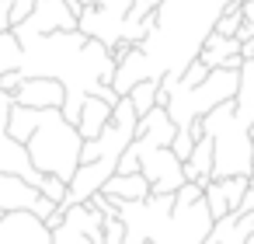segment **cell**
<instances>
[{"label":"cell","mask_w":254,"mask_h":244,"mask_svg":"<svg viewBox=\"0 0 254 244\" xmlns=\"http://www.w3.org/2000/svg\"><path fill=\"white\" fill-rule=\"evenodd\" d=\"M223 4L226 0H160L146 39L139 46H129L115 60L112 91L126 98L139 81L181 77L185 67L198 60V49L212 35Z\"/></svg>","instance_id":"1"},{"label":"cell","mask_w":254,"mask_h":244,"mask_svg":"<svg viewBox=\"0 0 254 244\" xmlns=\"http://www.w3.org/2000/svg\"><path fill=\"white\" fill-rule=\"evenodd\" d=\"M195 140L209 136L212 140V178H251L254 167V143H251V126L237 119L233 101L212 108L191 126Z\"/></svg>","instance_id":"2"},{"label":"cell","mask_w":254,"mask_h":244,"mask_svg":"<svg viewBox=\"0 0 254 244\" xmlns=\"http://www.w3.org/2000/svg\"><path fill=\"white\" fill-rule=\"evenodd\" d=\"M80 147H84V136L77 133L73 122L63 119L60 108H39L35 129H32V136L25 143L28 161H32L35 171L70 181L73 171L80 167Z\"/></svg>","instance_id":"3"},{"label":"cell","mask_w":254,"mask_h":244,"mask_svg":"<svg viewBox=\"0 0 254 244\" xmlns=\"http://www.w3.org/2000/svg\"><path fill=\"white\" fill-rule=\"evenodd\" d=\"M129 150L139 157V174L150 181V195H174L185 185V161H178L171 147H146L132 140Z\"/></svg>","instance_id":"4"},{"label":"cell","mask_w":254,"mask_h":244,"mask_svg":"<svg viewBox=\"0 0 254 244\" xmlns=\"http://www.w3.org/2000/svg\"><path fill=\"white\" fill-rule=\"evenodd\" d=\"M212 213L205 206V199L191 202V206H174L164 223L157 227V234L150 237V244H202L212 230Z\"/></svg>","instance_id":"5"},{"label":"cell","mask_w":254,"mask_h":244,"mask_svg":"<svg viewBox=\"0 0 254 244\" xmlns=\"http://www.w3.org/2000/svg\"><path fill=\"white\" fill-rule=\"evenodd\" d=\"M129 11H132V0H94L91 7H84L77 14V32L115 49L122 42V28H126Z\"/></svg>","instance_id":"6"},{"label":"cell","mask_w":254,"mask_h":244,"mask_svg":"<svg viewBox=\"0 0 254 244\" xmlns=\"http://www.w3.org/2000/svg\"><path fill=\"white\" fill-rule=\"evenodd\" d=\"M77 28V14L70 11L66 0H35L32 14L11 28L14 35H49V32H73Z\"/></svg>","instance_id":"7"},{"label":"cell","mask_w":254,"mask_h":244,"mask_svg":"<svg viewBox=\"0 0 254 244\" xmlns=\"http://www.w3.org/2000/svg\"><path fill=\"white\" fill-rule=\"evenodd\" d=\"M0 244H53V230L32 209L0 213Z\"/></svg>","instance_id":"8"},{"label":"cell","mask_w":254,"mask_h":244,"mask_svg":"<svg viewBox=\"0 0 254 244\" xmlns=\"http://www.w3.org/2000/svg\"><path fill=\"white\" fill-rule=\"evenodd\" d=\"M11 101H14V105H25V108H63L66 91H63V84L53 81V77H25V81L11 91Z\"/></svg>","instance_id":"9"},{"label":"cell","mask_w":254,"mask_h":244,"mask_svg":"<svg viewBox=\"0 0 254 244\" xmlns=\"http://www.w3.org/2000/svg\"><path fill=\"white\" fill-rule=\"evenodd\" d=\"M198 60L209 67V70H240L244 56H240V42L233 35H219L212 32L205 39V46L198 49Z\"/></svg>","instance_id":"10"},{"label":"cell","mask_w":254,"mask_h":244,"mask_svg":"<svg viewBox=\"0 0 254 244\" xmlns=\"http://www.w3.org/2000/svg\"><path fill=\"white\" fill-rule=\"evenodd\" d=\"M174 133H178V126H174L171 115L157 105V108H150L146 115H139L136 136H132V140H139V143H146V147H171Z\"/></svg>","instance_id":"11"},{"label":"cell","mask_w":254,"mask_h":244,"mask_svg":"<svg viewBox=\"0 0 254 244\" xmlns=\"http://www.w3.org/2000/svg\"><path fill=\"white\" fill-rule=\"evenodd\" d=\"M39 199V192L18 178V174H4L0 171V213H14V209H32Z\"/></svg>","instance_id":"12"},{"label":"cell","mask_w":254,"mask_h":244,"mask_svg":"<svg viewBox=\"0 0 254 244\" xmlns=\"http://www.w3.org/2000/svg\"><path fill=\"white\" fill-rule=\"evenodd\" d=\"M112 108L115 105H108V101H101V98H87L84 105H80V115H77V133L84 136V140H98L101 133H105V126L112 122Z\"/></svg>","instance_id":"13"},{"label":"cell","mask_w":254,"mask_h":244,"mask_svg":"<svg viewBox=\"0 0 254 244\" xmlns=\"http://www.w3.org/2000/svg\"><path fill=\"white\" fill-rule=\"evenodd\" d=\"M101 195H108L115 206L119 202H139L150 195V181L136 171V174H112L105 185H101Z\"/></svg>","instance_id":"14"},{"label":"cell","mask_w":254,"mask_h":244,"mask_svg":"<svg viewBox=\"0 0 254 244\" xmlns=\"http://www.w3.org/2000/svg\"><path fill=\"white\" fill-rule=\"evenodd\" d=\"M233 112L240 122L254 126V56L240 63L237 70V94H233Z\"/></svg>","instance_id":"15"},{"label":"cell","mask_w":254,"mask_h":244,"mask_svg":"<svg viewBox=\"0 0 254 244\" xmlns=\"http://www.w3.org/2000/svg\"><path fill=\"white\" fill-rule=\"evenodd\" d=\"M185 181H198V185L212 181V140L209 136L195 140V150L185 161Z\"/></svg>","instance_id":"16"},{"label":"cell","mask_w":254,"mask_h":244,"mask_svg":"<svg viewBox=\"0 0 254 244\" xmlns=\"http://www.w3.org/2000/svg\"><path fill=\"white\" fill-rule=\"evenodd\" d=\"M157 94H160V81H139L126 98H129L136 115H146L150 108H157Z\"/></svg>","instance_id":"17"},{"label":"cell","mask_w":254,"mask_h":244,"mask_svg":"<svg viewBox=\"0 0 254 244\" xmlns=\"http://www.w3.org/2000/svg\"><path fill=\"white\" fill-rule=\"evenodd\" d=\"M21 67V42L14 32H0V77Z\"/></svg>","instance_id":"18"},{"label":"cell","mask_w":254,"mask_h":244,"mask_svg":"<svg viewBox=\"0 0 254 244\" xmlns=\"http://www.w3.org/2000/svg\"><path fill=\"white\" fill-rule=\"evenodd\" d=\"M53 244H101V241L91 237L87 230H80L77 223H70V220L63 216V223L53 230Z\"/></svg>","instance_id":"19"},{"label":"cell","mask_w":254,"mask_h":244,"mask_svg":"<svg viewBox=\"0 0 254 244\" xmlns=\"http://www.w3.org/2000/svg\"><path fill=\"white\" fill-rule=\"evenodd\" d=\"M216 181H219V192H223L230 213H237V209H240V199H244V192H247V185H251V178L237 174V178H216Z\"/></svg>","instance_id":"20"},{"label":"cell","mask_w":254,"mask_h":244,"mask_svg":"<svg viewBox=\"0 0 254 244\" xmlns=\"http://www.w3.org/2000/svg\"><path fill=\"white\" fill-rule=\"evenodd\" d=\"M39 195H46V199L56 202V206H66V181L56 178V174H42V181H39Z\"/></svg>","instance_id":"21"},{"label":"cell","mask_w":254,"mask_h":244,"mask_svg":"<svg viewBox=\"0 0 254 244\" xmlns=\"http://www.w3.org/2000/svg\"><path fill=\"white\" fill-rule=\"evenodd\" d=\"M101 244H126V223L115 216H105V227H101Z\"/></svg>","instance_id":"22"},{"label":"cell","mask_w":254,"mask_h":244,"mask_svg":"<svg viewBox=\"0 0 254 244\" xmlns=\"http://www.w3.org/2000/svg\"><path fill=\"white\" fill-rule=\"evenodd\" d=\"M171 150H174L178 161H188L191 150H195V133H191V129H178L174 140H171Z\"/></svg>","instance_id":"23"},{"label":"cell","mask_w":254,"mask_h":244,"mask_svg":"<svg viewBox=\"0 0 254 244\" xmlns=\"http://www.w3.org/2000/svg\"><path fill=\"white\" fill-rule=\"evenodd\" d=\"M205 74H209V67H205L202 60H191V63L185 67V74L178 77V84H181V87H195V84L205 81Z\"/></svg>","instance_id":"24"},{"label":"cell","mask_w":254,"mask_h":244,"mask_svg":"<svg viewBox=\"0 0 254 244\" xmlns=\"http://www.w3.org/2000/svg\"><path fill=\"white\" fill-rule=\"evenodd\" d=\"M202 188H205V185H198V181H185V185L174 192V206H191V202H198V199H202Z\"/></svg>","instance_id":"25"},{"label":"cell","mask_w":254,"mask_h":244,"mask_svg":"<svg viewBox=\"0 0 254 244\" xmlns=\"http://www.w3.org/2000/svg\"><path fill=\"white\" fill-rule=\"evenodd\" d=\"M11 4V28H18L28 14H32V7H35V0H7Z\"/></svg>","instance_id":"26"},{"label":"cell","mask_w":254,"mask_h":244,"mask_svg":"<svg viewBox=\"0 0 254 244\" xmlns=\"http://www.w3.org/2000/svg\"><path fill=\"white\" fill-rule=\"evenodd\" d=\"M32 213H35L39 220H49V216L56 213V202H49L46 195H39V199H35V206H32Z\"/></svg>","instance_id":"27"},{"label":"cell","mask_w":254,"mask_h":244,"mask_svg":"<svg viewBox=\"0 0 254 244\" xmlns=\"http://www.w3.org/2000/svg\"><path fill=\"white\" fill-rule=\"evenodd\" d=\"M21 81H25V77H21V70H11V74H4V77H0V91H7V94H11V91H14Z\"/></svg>","instance_id":"28"},{"label":"cell","mask_w":254,"mask_h":244,"mask_svg":"<svg viewBox=\"0 0 254 244\" xmlns=\"http://www.w3.org/2000/svg\"><path fill=\"white\" fill-rule=\"evenodd\" d=\"M237 213H254V178H251V185H247V192H244V199H240V209Z\"/></svg>","instance_id":"29"},{"label":"cell","mask_w":254,"mask_h":244,"mask_svg":"<svg viewBox=\"0 0 254 244\" xmlns=\"http://www.w3.org/2000/svg\"><path fill=\"white\" fill-rule=\"evenodd\" d=\"M0 32H11V4L0 0Z\"/></svg>","instance_id":"30"},{"label":"cell","mask_w":254,"mask_h":244,"mask_svg":"<svg viewBox=\"0 0 254 244\" xmlns=\"http://www.w3.org/2000/svg\"><path fill=\"white\" fill-rule=\"evenodd\" d=\"M66 4H70V11H73V14H80L84 7H91V4H94V0H66Z\"/></svg>","instance_id":"31"},{"label":"cell","mask_w":254,"mask_h":244,"mask_svg":"<svg viewBox=\"0 0 254 244\" xmlns=\"http://www.w3.org/2000/svg\"><path fill=\"white\" fill-rule=\"evenodd\" d=\"M240 56H244V60L254 56V39H251V42H240Z\"/></svg>","instance_id":"32"},{"label":"cell","mask_w":254,"mask_h":244,"mask_svg":"<svg viewBox=\"0 0 254 244\" xmlns=\"http://www.w3.org/2000/svg\"><path fill=\"white\" fill-rule=\"evenodd\" d=\"M202 244H219V241H216V237H212V234H209V237H205V241H202Z\"/></svg>","instance_id":"33"},{"label":"cell","mask_w":254,"mask_h":244,"mask_svg":"<svg viewBox=\"0 0 254 244\" xmlns=\"http://www.w3.org/2000/svg\"><path fill=\"white\" fill-rule=\"evenodd\" d=\"M247 244H254V234H251V237H247Z\"/></svg>","instance_id":"34"},{"label":"cell","mask_w":254,"mask_h":244,"mask_svg":"<svg viewBox=\"0 0 254 244\" xmlns=\"http://www.w3.org/2000/svg\"><path fill=\"white\" fill-rule=\"evenodd\" d=\"M251 143H254V126H251Z\"/></svg>","instance_id":"35"},{"label":"cell","mask_w":254,"mask_h":244,"mask_svg":"<svg viewBox=\"0 0 254 244\" xmlns=\"http://www.w3.org/2000/svg\"><path fill=\"white\" fill-rule=\"evenodd\" d=\"M240 4H251V0H240Z\"/></svg>","instance_id":"36"},{"label":"cell","mask_w":254,"mask_h":244,"mask_svg":"<svg viewBox=\"0 0 254 244\" xmlns=\"http://www.w3.org/2000/svg\"><path fill=\"white\" fill-rule=\"evenodd\" d=\"M251 178H254V167H251Z\"/></svg>","instance_id":"37"}]
</instances>
